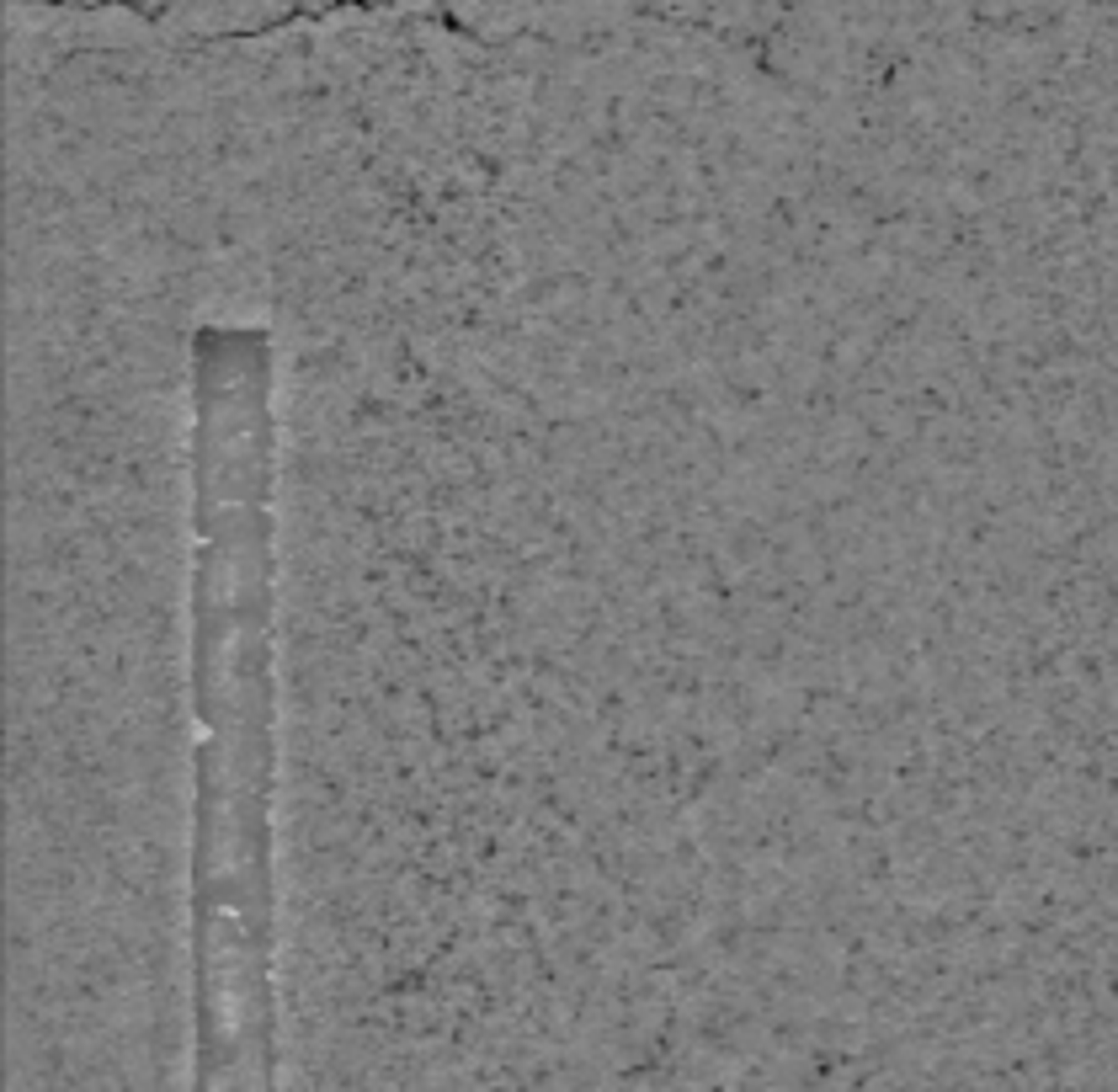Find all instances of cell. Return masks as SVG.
Here are the masks:
<instances>
[{"mask_svg":"<svg viewBox=\"0 0 1118 1092\" xmlns=\"http://www.w3.org/2000/svg\"><path fill=\"white\" fill-rule=\"evenodd\" d=\"M192 1087L278 1082V341L186 336Z\"/></svg>","mask_w":1118,"mask_h":1092,"instance_id":"cell-1","label":"cell"}]
</instances>
